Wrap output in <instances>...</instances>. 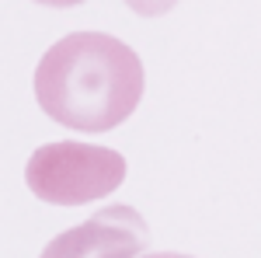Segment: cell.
<instances>
[{"mask_svg": "<svg viewBox=\"0 0 261 258\" xmlns=\"http://www.w3.org/2000/svg\"><path fill=\"white\" fill-rule=\"evenodd\" d=\"M136 49L108 32H70L35 66V101L53 122L77 133H108L143 101Z\"/></svg>", "mask_w": 261, "mask_h": 258, "instance_id": "cell-1", "label": "cell"}, {"mask_svg": "<svg viewBox=\"0 0 261 258\" xmlns=\"http://www.w3.org/2000/svg\"><path fill=\"white\" fill-rule=\"evenodd\" d=\"M24 181L32 196L49 206H87L125 181V157L112 147L56 139L28 157Z\"/></svg>", "mask_w": 261, "mask_h": 258, "instance_id": "cell-2", "label": "cell"}, {"mask_svg": "<svg viewBox=\"0 0 261 258\" xmlns=\"http://www.w3.org/2000/svg\"><path fill=\"white\" fill-rule=\"evenodd\" d=\"M146 241H150L146 220L133 206L119 202L56 234L39 258H140Z\"/></svg>", "mask_w": 261, "mask_h": 258, "instance_id": "cell-3", "label": "cell"}, {"mask_svg": "<svg viewBox=\"0 0 261 258\" xmlns=\"http://www.w3.org/2000/svg\"><path fill=\"white\" fill-rule=\"evenodd\" d=\"M125 7L140 18H161V14L178 7V0H125Z\"/></svg>", "mask_w": 261, "mask_h": 258, "instance_id": "cell-4", "label": "cell"}, {"mask_svg": "<svg viewBox=\"0 0 261 258\" xmlns=\"http://www.w3.org/2000/svg\"><path fill=\"white\" fill-rule=\"evenodd\" d=\"M35 4H45V7H77L84 0H35Z\"/></svg>", "mask_w": 261, "mask_h": 258, "instance_id": "cell-5", "label": "cell"}, {"mask_svg": "<svg viewBox=\"0 0 261 258\" xmlns=\"http://www.w3.org/2000/svg\"><path fill=\"white\" fill-rule=\"evenodd\" d=\"M140 258H192V255H181V251H153V255H140Z\"/></svg>", "mask_w": 261, "mask_h": 258, "instance_id": "cell-6", "label": "cell"}]
</instances>
